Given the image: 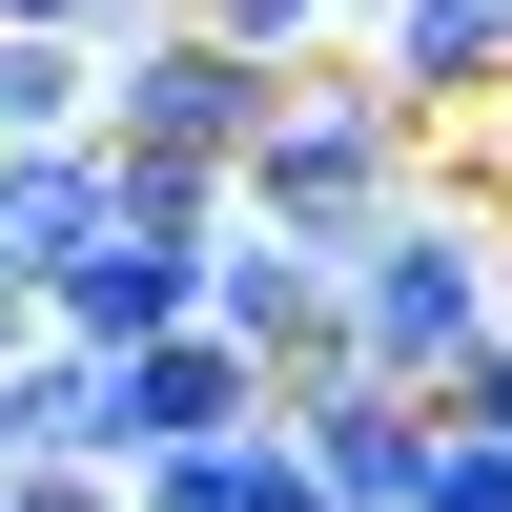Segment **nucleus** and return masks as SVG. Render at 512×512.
I'll return each instance as SVG.
<instances>
[{
  "label": "nucleus",
  "mask_w": 512,
  "mask_h": 512,
  "mask_svg": "<svg viewBox=\"0 0 512 512\" xmlns=\"http://www.w3.org/2000/svg\"><path fill=\"white\" fill-rule=\"evenodd\" d=\"M267 431L308 451V492H328V512H410V472H431V390H410V369H369V349L287 369Z\"/></svg>",
  "instance_id": "4"
},
{
  "label": "nucleus",
  "mask_w": 512,
  "mask_h": 512,
  "mask_svg": "<svg viewBox=\"0 0 512 512\" xmlns=\"http://www.w3.org/2000/svg\"><path fill=\"white\" fill-rule=\"evenodd\" d=\"M0 21H41V41H144L164 0H0Z\"/></svg>",
  "instance_id": "14"
},
{
  "label": "nucleus",
  "mask_w": 512,
  "mask_h": 512,
  "mask_svg": "<svg viewBox=\"0 0 512 512\" xmlns=\"http://www.w3.org/2000/svg\"><path fill=\"white\" fill-rule=\"evenodd\" d=\"M410 164H431V123H410L390 82L328 41V62H287V82H267V123L226 144V185H246V226H287V246H349L369 205L410 185Z\"/></svg>",
  "instance_id": "2"
},
{
  "label": "nucleus",
  "mask_w": 512,
  "mask_h": 512,
  "mask_svg": "<svg viewBox=\"0 0 512 512\" xmlns=\"http://www.w3.org/2000/svg\"><path fill=\"white\" fill-rule=\"evenodd\" d=\"M205 41H246V62H328V41H349V0H185Z\"/></svg>",
  "instance_id": "11"
},
{
  "label": "nucleus",
  "mask_w": 512,
  "mask_h": 512,
  "mask_svg": "<svg viewBox=\"0 0 512 512\" xmlns=\"http://www.w3.org/2000/svg\"><path fill=\"white\" fill-rule=\"evenodd\" d=\"M205 328H226V349L287 390V369H328V349H349V287H328V246H287V226H226V246H205Z\"/></svg>",
  "instance_id": "7"
},
{
  "label": "nucleus",
  "mask_w": 512,
  "mask_h": 512,
  "mask_svg": "<svg viewBox=\"0 0 512 512\" xmlns=\"http://www.w3.org/2000/svg\"><path fill=\"white\" fill-rule=\"evenodd\" d=\"M349 62L410 123H492L512 103V0H349Z\"/></svg>",
  "instance_id": "6"
},
{
  "label": "nucleus",
  "mask_w": 512,
  "mask_h": 512,
  "mask_svg": "<svg viewBox=\"0 0 512 512\" xmlns=\"http://www.w3.org/2000/svg\"><path fill=\"white\" fill-rule=\"evenodd\" d=\"M410 512H512V431H451V410H431V472H410Z\"/></svg>",
  "instance_id": "12"
},
{
  "label": "nucleus",
  "mask_w": 512,
  "mask_h": 512,
  "mask_svg": "<svg viewBox=\"0 0 512 512\" xmlns=\"http://www.w3.org/2000/svg\"><path fill=\"white\" fill-rule=\"evenodd\" d=\"M41 123H103V41H41V21H0V144H41Z\"/></svg>",
  "instance_id": "10"
},
{
  "label": "nucleus",
  "mask_w": 512,
  "mask_h": 512,
  "mask_svg": "<svg viewBox=\"0 0 512 512\" xmlns=\"http://www.w3.org/2000/svg\"><path fill=\"white\" fill-rule=\"evenodd\" d=\"M267 82H287V62H246V41H205L185 0H164L144 41H103V144H185V164H226L246 123H267Z\"/></svg>",
  "instance_id": "5"
},
{
  "label": "nucleus",
  "mask_w": 512,
  "mask_h": 512,
  "mask_svg": "<svg viewBox=\"0 0 512 512\" xmlns=\"http://www.w3.org/2000/svg\"><path fill=\"white\" fill-rule=\"evenodd\" d=\"M328 287H349V349L431 390V369H472L492 328H512V205H492V185H431V164H410V185L369 205L349 246H328Z\"/></svg>",
  "instance_id": "1"
},
{
  "label": "nucleus",
  "mask_w": 512,
  "mask_h": 512,
  "mask_svg": "<svg viewBox=\"0 0 512 512\" xmlns=\"http://www.w3.org/2000/svg\"><path fill=\"white\" fill-rule=\"evenodd\" d=\"M246 410H267V369L205 308L144 328V349H82V451H103V472H144V451H185V431H246Z\"/></svg>",
  "instance_id": "3"
},
{
  "label": "nucleus",
  "mask_w": 512,
  "mask_h": 512,
  "mask_svg": "<svg viewBox=\"0 0 512 512\" xmlns=\"http://www.w3.org/2000/svg\"><path fill=\"white\" fill-rule=\"evenodd\" d=\"M185 308H205V246H144V226H103L62 287H41L62 349H144V328H185Z\"/></svg>",
  "instance_id": "9"
},
{
  "label": "nucleus",
  "mask_w": 512,
  "mask_h": 512,
  "mask_svg": "<svg viewBox=\"0 0 512 512\" xmlns=\"http://www.w3.org/2000/svg\"><path fill=\"white\" fill-rule=\"evenodd\" d=\"M82 246H103V123H41V144H0V267L62 287Z\"/></svg>",
  "instance_id": "8"
},
{
  "label": "nucleus",
  "mask_w": 512,
  "mask_h": 512,
  "mask_svg": "<svg viewBox=\"0 0 512 512\" xmlns=\"http://www.w3.org/2000/svg\"><path fill=\"white\" fill-rule=\"evenodd\" d=\"M431 410H451V431H512V328H492L472 369H431Z\"/></svg>",
  "instance_id": "13"
}]
</instances>
